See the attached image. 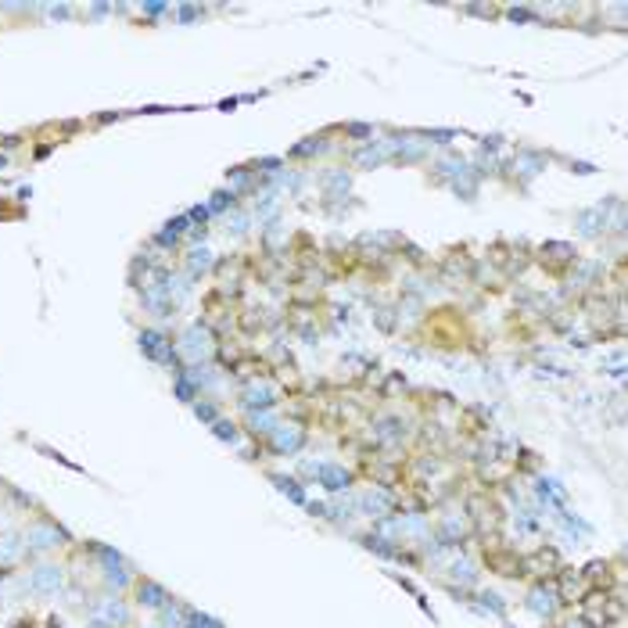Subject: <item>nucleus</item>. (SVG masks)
Masks as SVG:
<instances>
[{"instance_id": "obj_1", "label": "nucleus", "mask_w": 628, "mask_h": 628, "mask_svg": "<svg viewBox=\"0 0 628 628\" xmlns=\"http://www.w3.org/2000/svg\"><path fill=\"white\" fill-rule=\"evenodd\" d=\"M180 352H183L194 366H198L201 359H208V352H212V338H208V330L191 327V330L183 334V341H180Z\"/></svg>"}, {"instance_id": "obj_2", "label": "nucleus", "mask_w": 628, "mask_h": 628, "mask_svg": "<svg viewBox=\"0 0 628 628\" xmlns=\"http://www.w3.org/2000/svg\"><path fill=\"white\" fill-rule=\"evenodd\" d=\"M140 352L148 355V359H155V363H173V345H169V338L165 334H158V330H140Z\"/></svg>"}, {"instance_id": "obj_3", "label": "nucleus", "mask_w": 628, "mask_h": 628, "mask_svg": "<svg viewBox=\"0 0 628 628\" xmlns=\"http://www.w3.org/2000/svg\"><path fill=\"white\" fill-rule=\"evenodd\" d=\"M61 585H65V575H61V568H54V563H44V568H36V571L29 575V589H33V593L51 596V593L61 589Z\"/></svg>"}, {"instance_id": "obj_4", "label": "nucleus", "mask_w": 628, "mask_h": 628, "mask_svg": "<svg viewBox=\"0 0 628 628\" xmlns=\"http://www.w3.org/2000/svg\"><path fill=\"white\" fill-rule=\"evenodd\" d=\"M248 409H269L277 402V391H273V384H266V381H251L248 388H244V399H241Z\"/></svg>"}, {"instance_id": "obj_5", "label": "nucleus", "mask_w": 628, "mask_h": 628, "mask_svg": "<svg viewBox=\"0 0 628 628\" xmlns=\"http://www.w3.org/2000/svg\"><path fill=\"white\" fill-rule=\"evenodd\" d=\"M269 434H273V449H277V452H298L302 442H305L302 427H295V424H277Z\"/></svg>"}, {"instance_id": "obj_6", "label": "nucleus", "mask_w": 628, "mask_h": 628, "mask_svg": "<svg viewBox=\"0 0 628 628\" xmlns=\"http://www.w3.org/2000/svg\"><path fill=\"white\" fill-rule=\"evenodd\" d=\"M355 507H359L363 514H373V517H388V510H391V495L388 492H363L359 499H355Z\"/></svg>"}, {"instance_id": "obj_7", "label": "nucleus", "mask_w": 628, "mask_h": 628, "mask_svg": "<svg viewBox=\"0 0 628 628\" xmlns=\"http://www.w3.org/2000/svg\"><path fill=\"white\" fill-rule=\"evenodd\" d=\"M553 606H557V593L546 589V585H538V589L528 593V611H532V614L546 618V614H553Z\"/></svg>"}, {"instance_id": "obj_8", "label": "nucleus", "mask_w": 628, "mask_h": 628, "mask_svg": "<svg viewBox=\"0 0 628 628\" xmlns=\"http://www.w3.org/2000/svg\"><path fill=\"white\" fill-rule=\"evenodd\" d=\"M26 542H29V546H36V550H51V546H58V542H61V532L51 528V525H36V528H29Z\"/></svg>"}, {"instance_id": "obj_9", "label": "nucleus", "mask_w": 628, "mask_h": 628, "mask_svg": "<svg viewBox=\"0 0 628 628\" xmlns=\"http://www.w3.org/2000/svg\"><path fill=\"white\" fill-rule=\"evenodd\" d=\"M320 481L330 492H345L348 489V470L345 467H334V464H320Z\"/></svg>"}, {"instance_id": "obj_10", "label": "nucleus", "mask_w": 628, "mask_h": 628, "mask_svg": "<svg viewBox=\"0 0 628 628\" xmlns=\"http://www.w3.org/2000/svg\"><path fill=\"white\" fill-rule=\"evenodd\" d=\"M269 481H273V485H277V492H280V495H287L291 502H295V507H305V502H309V499H305V492H302V485H298V481H295V477H284V474H273V477H269Z\"/></svg>"}, {"instance_id": "obj_11", "label": "nucleus", "mask_w": 628, "mask_h": 628, "mask_svg": "<svg viewBox=\"0 0 628 628\" xmlns=\"http://www.w3.org/2000/svg\"><path fill=\"white\" fill-rule=\"evenodd\" d=\"M97 618H101V621H108V625L115 628V625H122L126 618H130V611H126V606H122L119 600H104V603H97Z\"/></svg>"}, {"instance_id": "obj_12", "label": "nucleus", "mask_w": 628, "mask_h": 628, "mask_svg": "<svg viewBox=\"0 0 628 628\" xmlns=\"http://www.w3.org/2000/svg\"><path fill=\"white\" fill-rule=\"evenodd\" d=\"M187 230H191V219H187V216H176V219H169V223H165V230L158 234V244H176V241L187 234Z\"/></svg>"}, {"instance_id": "obj_13", "label": "nucleus", "mask_w": 628, "mask_h": 628, "mask_svg": "<svg viewBox=\"0 0 628 628\" xmlns=\"http://www.w3.org/2000/svg\"><path fill=\"white\" fill-rule=\"evenodd\" d=\"M384 158H388V148H384V144H377V148L370 144V148H363L359 155H355V165H363V169H370V165H381Z\"/></svg>"}, {"instance_id": "obj_14", "label": "nucleus", "mask_w": 628, "mask_h": 628, "mask_svg": "<svg viewBox=\"0 0 628 628\" xmlns=\"http://www.w3.org/2000/svg\"><path fill=\"white\" fill-rule=\"evenodd\" d=\"M165 600H169V596H165V589H162V585H155V582H144V585H140V603L158 606V611H162V606H165Z\"/></svg>"}, {"instance_id": "obj_15", "label": "nucleus", "mask_w": 628, "mask_h": 628, "mask_svg": "<svg viewBox=\"0 0 628 628\" xmlns=\"http://www.w3.org/2000/svg\"><path fill=\"white\" fill-rule=\"evenodd\" d=\"M248 424L251 431H273L277 427V416L269 409H248Z\"/></svg>"}, {"instance_id": "obj_16", "label": "nucleus", "mask_w": 628, "mask_h": 628, "mask_svg": "<svg viewBox=\"0 0 628 628\" xmlns=\"http://www.w3.org/2000/svg\"><path fill=\"white\" fill-rule=\"evenodd\" d=\"M208 266H212V251H208V248H194L191 255H187V269H191V277H198L201 269H208Z\"/></svg>"}, {"instance_id": "obj_17", "label": "nucleus", "mask_w": 628, "mask_h": 628, "mask_svg": "<svg viewBox=\"0 0 628 628\" xmlns=\"http://www.w3.org/2000/svg\"><path fill=\"white\" fill-rule=\"evenodd\" d=\"M183 625H191V628H223L216 618H208L201 611H183Z\"/></svg>"}, {"instance_id": "obj_18", "label": "nucleus", "mask_w": 628, "mask_h": 628, "mask_svg": "<svg viewBox=\"0 0 628 628\" xmlns=\"http://www.w3.org/2000/svg\"><path fill=\"white\" fill-rule=\"evenodd\" d=\"M234 198H237L234 191H216V194H212V201L205 205V208H208V216H212V212H226V208L234 205Z\"/></svg>"}, {"instance_id": "obj_19", "label": "nucleus", "mask_w": 628, "mask_h": 628, "mask_svg": "<svg viewBox=\"0 0 628 628\" xmlns=\"http://www.w3.org/2000/svg\"><path fill=\"white\" fill-rule=\"evenodd\" d=\"M399 434H402L399 421H381V424H377V438H381V442H395Z\"/></svg>"}, {"instance_id": "obj_20", "label": "nucleus", "mask_w": 628, "mask_h": 628, "mask_svg": "<svg viewBox=\"0 0 628 628\" xmlns=\"http://www.w3.org/2000/svg\"><path fill=\"white\" fill-rule=\"evenodd\" d=\"M600 216H603V205L596 208V212H582V216H578L582 234H596V230H600V226H596V223H600Z\"/></svg>"}, {"instance_id": "obj_21", "label": "nucleus", "mask_w": 628, "mask_h": 628, "mask_svg": "<svg viewBox=\"0 0 628 628\" xmlns=\"http://www.w3.org/2000/svg\"><path fill=\"white\" fill-rule=\"evenodd\" d=\"M323 148H327V140H323V137H312L309 144H295L291 155H316V151H323Z\"/></svg>"}, {"instance_id": "obj_22", "label": "nucleus", "mask_w": 628, "mask_h": 628, "mask_svg": "<svg viewBox=\"0 0 628 628\" xmlns=\"http://www.w3.org/2000/svg\"><path fill=\"white\" fill-rule=\"evenodd\" d=\"M212 431H216V438H223V442H230V445L237 442V427L226 424V421H212Z\"/></svg>"}, {"instance_id": "obj_23", "label": "nucleus", "mask_w": 628, "mask_h": 628, "mask_svg": "<svg viewBox=\"0 0 628 628\" xmlns=\"http://www.w3.org/2000/svg\"><path fill=\"white\" fill-rule=\"evenodd\" d=\"M176 395H180L183 402H191V399H194V384L187 381V373H180V377H176Z\"/></svg>"}, {"instance_id": "obj_24", "label": "nucleus", "mask_w": 628, "mask_h": 628, "mask_svg": "<svg viewBox=\"0 0 628 628\" xmlns=\"http://www.w3.org/2000/svg\"><path fill=\"white\" fill-rule=\"evenodd\" d=\"M452 578H464V582H474V568L467 560H456L452 563Z\"/></svg>"}, {"instance_id": "obj_25", "label": "nucleus", "mask_w": 628, "mask_h": 628, "mask_svg": "<svg viewBox=\"0 0 628 628\" xmlns=\"http://www.w3.org/2000/svg\"><path fill=\"white\" fill-rule=\"evenodd\" d=\"M438 169H442V173H459V176H464V173H467V162H464V158H445L442 165H438Z\"/></svg>"}, {"instance_id": "obj_26", "label": "nucleus", "mask_w": 628, "mask_h": 628, "mask_svg": "<svg viewBox=\"0 0 628 628\" xmlns=\"http://www.w3.org/2000/svg\"><path fill=\"white\" fill-rule=\"evenodd\" d=\"M15 557H18V542L4 538V542H0V560H15Z\"/></svg>"}, {"instance_id": "obj_27", "label": "nucleus", "mask_w": 628, "mask_h": 628, "mask_svg": "<svg viewBox=\"0 0 628 628\" xmlns=\"http://www.w3.org/2000/svg\"><path fill=\"white\" fill-rule=\"evenodd\" d=\"M542 251H557V259H568L571 255V244H560V241H550Z\"/></svg>"}, {"instance_id": "obj_28", "label": "nucleus", "mask_w": 628, "mask_h": 628, "mask_svg": "<svg viewBox=\"0 0 628 628\" xmlns=\"http://www.w3.org/2000/svg\"><path fill=\"white\" fill-rule=\"evenodd\" d=\"M198 15H201V8H194V4H183V8H180V22H194Z\"/></svg>"}, {"instance_id": "obj_29", "label": "nucleus", "mask_w": 628, "mask_h": 628, "mask_svg": "<svg viewBox=\"0 0 628 628\" xmlns=\"http://www.w3.org/2000/svg\"><path fill=\"white\" fill-rule=\"evenodd\" d=\"M194 413L201 416V421H208V424H212V421H216V409H212V406H208V402H198V406H194Z\"/></svg>"}, {"instance_id": "obj_30", "label": "nucleus", "mask_w": 628, "mask_h": 628, "mask_svg": "<svg viewBox=\"0 0 628 628\" xmlns=\"http://www.w3.org/2000/svg\"><path fill=\"white\" fill-rule=\"evenodd\" d=\"M187 219H191V223H205V219H208V208H205V205H194L191 212H187Z\"/></svg>"}, {"instance_id": "obj_31", "label": "nucleus", "mask_w": 628, "mask_h": 628, "mask_svg": "<svg viewBox=\"0 0 628 628\" xmlns=\"http://www.w3.org/2000/svg\"><path fill=\"white\" fill-rule=\"evenodd\" d=\"M352 137H370V126H348Z\"/></svg>"}, {"instance_id": "obj_32", "label": "nucleus", "mask_w": 628, "mask_h": 628, "mask_svg": "<svg viewBox=\"0 0 628 628\" xmlns=\"http://www.w3.org/2000/svg\"><path fill=\"white\" fill-rule=\"evenodd\" d=\"M144 11H148V15H162L165 4H158V0H155V4H144Z\"/></svg>"}, {"instance_id": "obj_33", "label": "nucleus", "mask_w": 628, "mask_h": 628, "mask_svg": "<svg viewBox=\"0 0 628 628\" xmlns=\"http://www.w3.org/2000/svg\"><path fill=\"white\" fill-rule=\"evenodd\" d=\"M510 18H514V22H528L532 15H528V11H517V8H514V11H510Z\"/></svg>"}, {"instance_id": "obj_34", "label": "nucleus", "mask_w": 628, "mask_h": 628, "mask_svg": "<svg viewBox=\"0 0 628 628\" xmlns=\"http://www.w3.org/2000/svg\"><path fill=\"white\" fill-rule=\"evenodd\" d=\"M87 628H112V625H108V621H101V618H94V621H90Z\"/></svg>"}]
</instances>
